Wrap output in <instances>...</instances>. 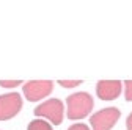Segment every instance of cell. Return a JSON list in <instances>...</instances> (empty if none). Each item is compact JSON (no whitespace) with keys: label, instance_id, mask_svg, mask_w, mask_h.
<instances>
[{"label":"cell","instance_id":"1","mask_svg":"<svg viewBox=\"0 0 132 130\" xmlns=\"http://www.w3.org/2000/svg\"><path fill=\"white\" fill-rule=\"evenodd\" d=\"M66 105H68V118L79 121L90 116L94 100L93 96L88 92H74L66 97Z\"/></svg>","mask_w":132,"mask_h":130},{"label":"cell","instance_id":"2","mask_svg":"<svg viewBox=\"0 0 132 130\" xmlns=\"http://www.w3.org/2000/svg\"><path fill=\"white\" fill-rule=\"evenodd\" d=\"M35 116L54 125H60L64 118V105L60 99H49L35 108Z\"/></svg>","mask_w":132,"mask_h":130},{"label":"cell","instance_id":"3","mask_svg":"<svg viewBox=\"0 0 132 130\" xmlns=\"http://www.w3.org/2000/svg\"><path fill=\"white\" fill-rule=\"evenodd\" d=\"M121 116V111L117 107H109L96 111L90 116V125L91 130H112L115 124L118 122Z\"/></svg>","mask_w":132,"mask_h":130},{"label":"cell","instance_id":"4","mask_svg":"<svg viewBox=\"0 0 132 130\" xmlns=\"http://www.w3.org/2000/svg\"><path fill=\"white\" fill-rule=\"evenodd\" d=\"M54 91V82L51 80H30L22 85V92L30 102H39Z\"/></svg>","mask_w":132,"mask_h":130},{"label":"cell","instance_id":"5","mask_svg":"<svg viewBox=\"0 0 132 130\" xmlns=\"http://www.w3.org/2000/svg\"><path fill=\"white\" fill-rule=\"evenodd\" d=\"M22 97L19 92H8L0 96V121L14 118L22 110Z\"/></svg>","mask_w":132,"mask_h":130},{"label":"cell","instance_id":"6","mask_svg":"<svg viewBox=\"0 0 132 130\" xmlns=\"http://www.w3.org/2000/svg\"><path fill=\"white\" fill-rule=\"evenodd\" d=\"M121 89H123L121 80H99L96 83V96L105 102L118 99Z\"/></svg>","mask_w":132,"mask_h":130},{"label":"cell","instance_id":"7","mask_svg":"<svg viewBox=\"0 0 132 130\" xmlns=\"http://www.w3.org/2000/svg\"><path fill=\"white\" fill-rule=\"evenodd\" d=\"M27 130H54L52 128V125L49 124L47 121H44V119H33L28 125H27Z\"/></svg>","mask_w":132,"mask_h":130},{"label":"cell","instance_id":"8","mask_svg":"<svg viewBox=\"0 0 132 130\" xmlns=\"http://www.w3.org/2000/svg\"><path fill=\"white\" fill-rule=\"evenodd\" d=\"M24 85L22 80H0V86L2 88H6V89H13V88H18Z\"/></svg>","mask_w":132,"mask_h":130},{"label":"cell","instance_id":"9","mask_svg":"<svg viewBox=\"0 0 132 130\" xmlns=\"http://www.w3.org/2000/svg\"><path fill=\"white\" fill-rule=\"evenodd\" d=\"M58 85L63 86V88L71 89V88H77V86H80L82 82H80V80H58Z\"/></svg>","mask_w":132,"mask_h":130},{"label":"cell","instance_id":"10","mask_svg":"<svg viewBox=\"0 0 132 130\" xmlns=\"http://www.w3.org/2000/svg\"><path fill=\"white\" fill-rule=\"evenodd\" d=\"M123 86H124V97L127 102H132V80H126L123 82Z\"/></svg>","mask_w":132,"mask_h":130},{"label":"cell","instance_id":"11","mask_svg":"<svg viewBox=\"0 0 132 130\" xmlns=\"http://www.w3.org/2000/svg\"><path fill=\"white\" fill-rule=\"evenodd\" d=\"M68 130H90V127H88L87 124H84V122H77V124L71 125Z\"/></svg>","mask_w":132,"mask_h":130},{"label":"cell","instance_id":"12","mask_svg":"<svg viewBox=\"0 0 132 130\" xmlns=\"http://www.w3.org/2000/svg\"><path fill=\"white\" fill-rule=\"evenodd\" d=\"M126 128L127 130H132V113L127 116V119H126Z\"/></svg>","mask_w":132,"mask_h":130}]
</instances>
